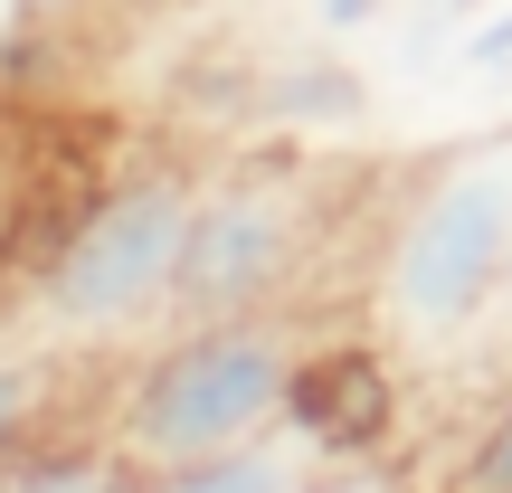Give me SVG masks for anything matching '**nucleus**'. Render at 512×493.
I'll use <instances>...</instances> for the list:
<instances>
[{"mask_svg":"<svg viewBox=\"0 0 512 493\" xmlns=\"http://www.w3.org/2000/svg\"><path fill=\"white\" fill-rule=\"evenodd\" d=\"M512 294V124L446 152L399 200L370 266V323L389 351H456Z\"/></svg>","mask_w":512,"mask_h":493,"instance_id":"1","label":"nucleus"},{"mask_svg":"<svg viewBox=\"0 0 512 493\" xmlns=\"http://www.w3.org/2000/svg\"><path fill=\"white\" fill-rule=\"evenodd\" d=\"M304 332L285 313H219V323H181L114 399V456L133 475L219 456V446L275 437L304 380Z\"/></svg>","mask_w":512,"mask_h":493,"instance_id":"2","label":"nucleus"},{"mask_svg":"<svg viewBox=\"0 0 512 493\" xmlns=\"http://www.w3.org/2000/svg\"><path fill=\"white\" fill-rule=\"evenodd\" d=\"M190 209H200V181L181 162H152L95 190L67 219V238L38 256V323L67 342H124L143 323H171Z\"/></svg>","mask_w":512,"mask_h":493,"instance_id":"3","label":"nucleus"},{"mask_svg":"<svg viewBox=\"0 0 512 493\" xmlns=\"http://www.w3.org/2000/svg\"><path fill=\"white\" fill-rule=\"evenodd\" d=\"M313 238H323V171H294V162H238V171H219V181H200L171 323L275 313L294 285H304Z\"/></svg>","mask_w":512,"mask_h":493,"instance_id":"4","label":"nucleus"},{"mask_svg":"<svg viewBox=\"0 0 512 493\" xmlns=\"http://www.w3.org/2000/svg\"><path fill=\"white\" fill-rule=\"evenodd\" d=\"M238 114H256L275 133H332L370 114V86L342 48H275L238 76Z\"/></svg>","mask_w":512,"mask_h":493,"instance_id":"5","label":"nucleus"},{"mask_svg":"<svg viewBox=\"0 0 512 493\" xmlns=\"http://www.w3.org/2000/svg\"><path fill=\"white\" fill-rule=\"evenodd\" d=\"M285 427L313 446V456H332V446H370L389 427V361H380V351H313L304 380H294Z\"/></svg>","mask_w":512,"mask_h":493,"instance_id":"6","label":"nucleus"},{"mask_svg":"<svg viewBox=\"0 0 512 493\" xmlns=\"http://www.w3.org/2000/svg\"><path fill=\"white\" fill-rule=\"evenodd\" d=\"M313 446L294 437V427H275V437H247V446H219V456H190V465H162V475H143L133 493H313Z\"/></svg>","mask_w":512,"mask_h":493,"instance_id":"7","label":"nucleus"},{"mask_svg":"<svg viewBox=\"0 0 512 493\" xmlns=\"http://www.w3.org/2000/svg\"><path fill=\"white\" fill-rule=\"evenodd\" d=\"M133 475L114 446H48V456H10V493H133Z\"/></svg>","mask_w":512,"mask_h":493,"instance_id":"8","label":"nucleus"},{"mask_svg":"<svg viewBox=\"0 0 512 493\" xmlns=\"http://www.w3.org/2000/svg\"><path fill=\"white\" fill-rule=\"evenodd\" d=\"M38 408H48V361L38 351H0V456H29Z\"/></svg>","mask_w":512,"mask_h":493,"instance_id":"9","label":"nucleus"},{"mask_svg":"<svg viewBox=\"0 0 512 493\" xmlns=\"http://www.w3.org/2000/svg\"><path fill=\"white\" fill-rule=\"evenodd\" d=\"M465 493H512V399L494 408V427H484V446L465 456Z\"/></svg>","mask_w":512,"mask_h":493,"instance_id":"10","label":"nucleus"},{"mask_svg":"<svg viewBox=\"0 0 512 493\" xmlns=\"http://www.w3.org/2000/svg\"><path fill=\"white\" fill-rule=\"evenodd\" d=\"M456 57H465L475 76H503V67H512V10H484L475 29H465V48H456Z\"/></svg>","mask_w":512,"mask_h":493,"instance_id":"11","label":"nucleus"},{"mask_svg":"<svg viewBox=\"0 0 512 493\" xmlns=\"http://www.w3.org/2000/svg\"><path fill=\"white\" fill-rule=\"evenodd\" d=\"M313 10V29H332V38H351V29H370V19L389 10V0H304Z\"/></svg>","mask_w":512,"mask_h":493,"instance_id":"12","label":"nucleus"},{"mask_svg":"<svg viewBox=\"0 0 512 493\" xmlns=\"http://www.w3.org/2000/svg\"><path fill=\"white\" fill-rule=\"evenodd\" d=\"M48 10H57V0H0V29H38Z\"/></svg>","mask_w":512,"mask_h":493,"instance_id":"13","label":"nucleus"},{"mask_svg":"<svg viewBox=\"0 0 512 493\" xmlns=\"http://www.w3.org/2000/svg\"><path fill=\"white\" fill-rule=\"evenodd\" d=\"M427 10H437V19H484L494 0H427Z\"/></svg>","mask_w":512,"mask_h":493,"instance_id":"14","label":"nucleus"}]
</instances>
